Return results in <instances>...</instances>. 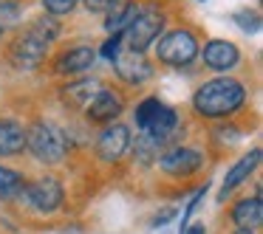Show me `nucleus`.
Here are the masks:
<instances>
[{"mask_svg":"<svg viewBox=\"0 0 263 234\" xmlns=\"http://www.w3.org/2000/svg\"><path fill=\"white\" fill-rule=\"evenodd\" d=\"M204 158H201L198 150H190V147H176L170 153L161 155L159 166L167 172V175H193L195 169H201Z\"/></svg>","mask_w":263,"mask_h":234,"instance_id":"8","label":"nucleus"},{"mask_svg":"<svg viewBox=\"0 0 263 234\" xmlns=\"http://www.w3.org/2000/svg\"><path fill=\"white\" fill-rule=\"evenodd\" d=\"M26 147V130L12 119H0V155H17Z\"/></svg>","mask_w":263,"mask_h":234,"instance_id":"17","label":"nucleus"},{"mask_svg":"<svg viewBox=\"0 0 263 234\" xmlns=\"http://www.w3.org/2000/svg\"><path fill=\"white\" fill-rule=\"evenodd\" d=\"M122 40H125V34H114V37H110V40L102 46V57L114 62V57L119 54V48H122Z\"/></svg>","mask_w":263,"mask_h":234,"instance_id":"23","label":"nucleus"},{"mask_svg":"<svg viewBox=\"0 0 263 234\" xmlns=\"http://www.w3.org/2000/svg\"><path fill=\"white\" fill-rule=\"evenodd\" d=\"M23 198L29 200L31 209L43 211V215H51V211H57L60 206H63V186H60L57 178L46 175V178H37L34 183H29V186L23 189Z\"/></svg>","mask_w":263,"mask_h":234,"instance_id":"6","label":"nucleus"},{"mask_svg":"<svg viewBox=\"0 0 263 234\" xmlns=\"http://www.w3.org/2000/svg\"><path fill=\"white\" fill-rule=\"evenodd\" d=\"M176 127H178L176 110H173V108H164V104H161L159 113L153 116V121L147 124V130H144V133H147V138H150L153 144H161V141H167V138L176 133Z\"/></svg>","mask_w":263,"mask_h":234,"instance_id":"12","label":"nucleus"},{"mask_svg":"<svg viewBox=\"0 0 263 234\" xmlns=\"http://www.w3.org/2000/svg\"><path fill=\"white\" fill-rule=\"evenodd\" d=\"M238 59H240L238 48L227 40H212V42H206V48H204V62L210 65L212 71H229V68L238 65Z\"/></svg>","mask_w":263,"mask_h":234,"instance_id":"10","label":"nucleus"},{"mask_svg":"<svg viewBox=\"0 0 263 234\" xmlns=\"http://www.w3.org/2000/svg\"><path fill=\"white\" fill-rule=\"evenodd\" d=\"M17 6H12V3H3L0 6V17H6V20H17Z\"/></svg>","mask_w":263,"mask_h":234,"instance_id":"24","label":"nucleus"},{"mask_svg":"<svg viewBox=\"0 0 263 234\" xmlns=\"http://www.w3.org/2000/svg\"><path fill=\"white\" fill-rule=\"evenodd\" d=\"M85 3H88V9H91V12H105L114 0H85Z\"/></svg>","mask_w":263,"mask_h":234,"instance_id":"25","label":"nucleus"},{"mask_svg":"<svg viewBox=\"0 0 263 234\" xmlns=\"http://www.w3.org/2000/svg\"><path fill=\"white\" fill-rule=\"evenodd\" d=\"M170 217H173V209H164V211H161V215H156L153 226H164V223L170 220Z\"/></svg>","mask_w":263,"mask_h":234,"instance_id":"26","label":"nucleus"},{"mask_svg":"<svg viewBox=\"0 0 263 234\" xmlns=\"http://www.w3.org/2000/svg\"><path fill=\"white\" fill-rule=\"evenodd\" d=\"M43 6H46V12H48V14L60 17V14H68L71 9L77 6V0H43Z\"/></svg>","mask_w":263,"mask_h":234,"instance_id":"22","label":"nucleus"},{"mask_svg":"<svg viewBox=\"0 0 263 234\" xmlns=\"http://www.w3.org/2000/svg\"><path fill=\"white\" fill-rule=\"evenodd\" d=\"M235 23H238L243 31H249V34L260 31V17H257V12H238L235 14Z\"/></svg>","mask_w":263,"mask_h":234,"instance_id":"21","label":"nucleus"},{"mask_svg":"<svg viewBox=\"0 0 263 234\" xmlns=\"http://www.w3.org/2000/svg\"><path fill=\"white\" fill-rule=\"evenodd\" d=\"M122 113V99L110 91H99L88 102V119L91 121H110L114 116Z\"/></svg>","mask_w":263,"mask_h":234,"instance_id":"11","label":"nucleus"},{"mask_svg":"<svg viewBox=\"0 0 263 234\" xmlns=\"http://www.w3.org/2000/svg\"><path fill=\"white\" fill-rule=\"evenodd\" d=\"M257 164H260V150H252L249 155H243V158H240L238 164H235L232 169L227 172V181H223V186H221V198H227V195L232 192L235 186H240V183H243L246 178L255 172Z\"/></svg>","mask_w":263,"mask_h":234,"instance_id":"14","label":"nucleus"},{"mask_svg":"<svg viewBox=\"0 0 263 234\" xmlns=\"http://www.w3.org/2000/svg\"><path fill=\"white\" fill-rule=\"evenodd\" d=\"M235 234H255V231H246V228H238Z\"/></svg>","mask_w":263,"mask_h":234,"instance_id":"28","label":"nucleus"},{"mask_svg":"<svg viewBox=\"0 0 263 234\" xmlns=\"http://www.w3.org/2000/svg\"><path fill=\"white\" fill-rule=\"evenodd\" d=\"M3 3H6V0H0V6H3Z\"/></svg>","mask_w":263,"mask_h":234,"instance_id":"29","label":"nucleus"},{"mask_svg":"<svg viewBox=\"0 0 263 234\" xmlns=\"http://www.w3.org/2000/svg\"><path fill=\"white\" fill-rule=\"evenodd\" d=\"M114 68H116V74H119L125 82H130V85H142V82L150 79V74H153L150 62H144V57H142V54H136V51L116 54V57H114Z\"/></svg>","mask_w":263,"mask_h":234,"instance_id":"9","label":"nucleus"},{"mask_svg":"<svg viewBox=\"0 0 263 234\" xmlns=\"http://www.w3.org/2000/svg\"><path fill=\"white\" fill-rule=\"evenodd\" d=\"M127 144H130V130L125 124H110L102 130L97 141V153L102 161H119L127 153Z\"/></svg>","mask_w":263,"mask_h":234,"instance_id":"7","label":"nucleus"},{"mask_svg":"<svg viewBox=\"0 0 263 234\" xmlns=\"http://www.w3.org/2000/svg\"><path fill=\"white\" fill-rule=\"evenodd\" d=\"M159 108H161V102L156 96L144 99V102L139 104V108H136V127H139V130H147V124L153 121V116L159 113Z\"/></svg>","mask_w":263,"mask_h":234,"instance_id":"20","label":"nucleus"},{"mask_svg":"<svg viewBox=\"0 0 263 234\" xmlns=\"http://www.w3.org/2000/svg\"><path fill=\"white\" fill-rule=\"evenodd\" d=\"M161 29H164V14H161V12H156V9L139 12L136 17H133V23L125 29V37H127L130 51L142 54L144 48H147L150 42L161 34Z\"/></svg>","mask_w":263,"mask_h":234,"instance_id":"5","label":"nucleus"},{"mask_svg":"<svg viewBox=\"0 0 263 234\" xmlns=\"http://www.w3.org/2000/svg\"><path fill=\"white\" fill-rule=\"evenodd\" d=\"M159 59L167 65H176V68H181V65H190L195 57H198V42H195V37L190 34V31H170V34H164L159 40Z\"/></svg>","mask_w":263,"mask_h":234,"instance_id":"4","label":"nucleus"},{"mask_svg":"<svg viewBox=\"0 0 263 234\" xmlns=\"http://www.w3.org/2000/svg\"><path fill=\"white\" fill-rule=\"evenodd\" d=\"M26 147L37 155L46 164H57V161L65 158V136L60 127L46 124V121H37L29 133H26Z\"/></svg>","mask_w":263,"mask_h":234,"instance_id":"3","label":"nucleus"},{"mask_svg":"<svg viewBox=\"0 0 263 234\" xmlns=\"http://www.w3.org/2000/svg\"><path fill=\"white\" fill-rule=\"evenodd\" d=\"M93 59H97V51L88 46H80V48H71V51H65L63 57L57 59V71L60 74H82V71H88L93 65Z\"/></svg>","mask_w":263,"mask_h":234,"instance_id":"16","label":"nucleus"},{"mask_svg":"<svg viewBox=\"0 0 263 234\" xmlns=\"http://www.w3.org/2000/svg\"><path fill=\"white\" fill-rule=\"evenodd\" d=\"M26 189V181L20 172L9 169V166H0V200H14L20 198Z\"/></svg>","mask_w":263,"mask_h":234,"instance_id":"19","label":"nucleus"},{"mask_svg":"<svg viewBox=\"0 0 263 234\" xmlns=\"http://www.w3.org/2000/svg\"><path fill=\"white\" fill-rule=\"evenodd\" d=\"M99 91H105L102 82H97V79H80V82H74V85L65 88V99H68V102H74L77 108H88V102H91Z\"/></svg>","mask_w":263,"mask_h":234,"instance_id":"18","label":"nucleus"},{"mask_svg":"<svg viewBox=\"0 0 263 234\" xmlns=\"http://www.w3.org/2000/svg\"><path fill=\"white\" fill-rule=\"evenodd\" d=\"M139 14L136 3L130 0H114L108 6V20H105V29L114 31V34H125V29L133 23V17Z\"/></svg>","mask_w":263,"mask_h":234,"instance_id":"15","label":"nucleus"},{"mask_svg":"<svg viewBox=\"0 0 263 234\" xmlns=\"http://www.w3.org/2000/svg\"><path fill=\"white\" fill-rule=\"evenodd\" d=\"M246 91L240 82L235 79H212L204 82V85L195 91L193 96V108L198 110L201 116H210V119H221V116H229L243 104Z\"/></svg>","mask_w":263,"mask_h":234,"instance_id":"1","label":"nucleus"},{"mask_svg":"<svg viewBox=\"0 0 263 234\" xmlns=\"http://www.w3.org/2000/svg\"><path fill=\"white\" fill-rule=\"evenodd\" d=\"M54 37H57V26L48 17H43V20H37V23H31L29 29L12 42L9 57H12V62L17 65V68H37L40 59L46 57V48Z\"/></svg>","mask_w":263,"mask_h":234,"instance_id":"2","label":"nucleus"},{"mask_svg":"<svg viewBox=\"0 0 263 234\" xmlns=\"http://www.w3.org/2000/svg\"><path fill=\"white\" fill-rule=\"evenodd\" d=\"M184 234H206V231H204V226H193V228H187Z\"/></svg>","mask_w":263,"mask_h":234,"instance_id":"27","label":"nucleus"},{"mask_svg":"<svg viewBox=\"0 0 263 234\" xmlns=\"http://www.w3.org/2000/svg\"><path fill=\"white\" fill-rule=\"evenodd\" d=\"M232 223H235L238 228H246V231L257 228V226L263 223V200H260V198H246V200H240V203L232 209Z\"/></svg>","mask_w":263,"mask_h":234,"instance_id":"13","label":"nucleus"}]
</instances>
